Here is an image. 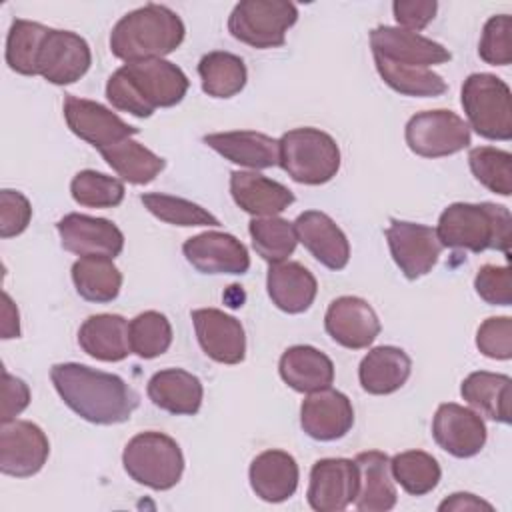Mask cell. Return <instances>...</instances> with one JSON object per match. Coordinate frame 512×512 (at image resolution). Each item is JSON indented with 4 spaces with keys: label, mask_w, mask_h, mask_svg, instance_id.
<instances>
[{
    "label": "cell",
    "mask_w": 512,
    "mask_h": 512,
    "mask_svg": "<svg viewBox=\"0 0 512 512\" xmlns=\"http://www.w3.org/2000/svg\"><path fill=\"white\" fill-rule=\"evenodd\" d=\"M50 380L74 414L100 426L130 420L140 402L138 394L120 376L78 362L54 364Z\"/></svg>",
    "instance_id": "6da1fadb"
},
{
    "label": "cell",
    "mask_w": 512,
    "mask_h": 512,
    "mask_svg": "<svg viewBox=\"0 0 512 512\" xmlns=\"http://www.w3.org/2000/svg\"><path fill=\"white\" fill-rule=\"evenodd\" d=\"M188 86L186 74L164 58L130 62L108 78L106 98L122 112L148 118L156 108H170L182 102Z\"/></svg>",
    "instance_id": "7a4b0ae2"
},
{
    "label": "cell",
    "mask_w": 512,
    "mask_h": 512,
    "mask_svg": "<svg viewBox=\"0 0 512 512\" xmlns=\"http://www.w3.org/2000/svg\"><path fill=\"white\" fill-rule=\"evenodd\" d=\"M184 34V22L174 10L150 2L116 22L110 32V50L126 64L158 60L174 52Z\"/></svg>",
    "instance_id": "3957f363"
},
{
    "label": "cell",
    "mask_w": 512,
    "mask_h": 512,
    "mask_svg": "<svg viewBox=\"0 0 512 512\" xmlns=\"http://www.w3.org/2000/svg\"><path fill=\"white\" fill-rule=\"evenodd\" d=\"M510 210L492 202H454L438 218L436 236L442 248L454 250H498L508 256Z\"/></svg>",
    "instance_id": "277c9868"
},
{
    "label": "cell",
    "mask_w": 512,
    "mask_h": 512,
    "mask_svg": "<svg viewBox=\"0 0 512 512\" xmlns=\"http://www.w3.org/2000/svg\"><path fill=\"white\" fill-rule=\"evenodd\" d=\"M282 170L298 184L320 186L330 182L340 168V148L336 140L318 128H294L282 134Z\"/></svg>",
    "instance_id": "5b68a950"
},
{
    "label": "cell",
    "mask_w": 512,
    "mask_h": 512,
    "mask_svg": "<svg viewBox=\"0 0 512 512\" xmlns=\"http://www.w3.org/2000/svg\"><path fill=\"white\" fill-rule=\"evenodd\" d=\"M126 474L152 490L174 488L184 472V456L174 438L164 432H140L122 452Z\"/></svg>",
    "instance_id": "8992f818"
},
{
    "label": "cell",
    "mask_w": 512,
    "mask_h": 512,
    "mask_svg": "<svg viewBox=\"0 0 512 512\" xmlns=\"http://www.w3.org/2000/svg\"><path fill=\"white\" fill-rule=\"evenodd\" d=\"M468 128L486 140L512 138V102L508 84L488 72L470 74L460 90Z\"/></svg>",
    "instance_id": "52a82bcc"
},
{
    "label": "cell",
    "mask_w": 512,
    "mask_h": 512,
    "mask_svg": "<svg viewBox=\"0 0 512 512\" xmlns=\"http://www.w3.org/2000/svg\"><path fill=\"white\" fill-rule=\"evenodd\" d=\"M298 8L288 0H242L228 18V32L252 48H278L296 24Z\"/></svg>",
    "instance_id": "ba28073f"
},
{
    "label": "cell",
    "mask_w": 512,
    "mask_h": 512,
    "mask_svg": "<svg viewBox=\"0 0 512 512\" xmlns=\"http://www.w3.org/2000/svg\"><path fill=\"white\" fill-rule=\"evenodd\" d=\"M406 144L422 158H442L470 146V128L452 110H424L406 124Z\"/></svg>",
    "instance_id": "9c48e42d"
},
{
    "label": "cell",
    "mask_w": 512,
    "mask_h": 512,
    "mask_svg": "<svg viewBox=\"0 0 512 512\" xmlns=\"http://www.w3.org/2000/svg\"><path fill=\"white\" fill-rule=\"evenodd\" d=\"M50 454L44 430L28 420H10L0 426V472L30 478L42 470Z\"/></svg>",
    "instance_id": "30bf717a"
},
{
    "label": "cell",
    "mask_w": 512,
    "mask_h": 512,
    "mask_svg": "<svg viewBox=\"0 0 512 512\" xmlns=\"http://www.w3.org/2000/svg\"><path fill=\"white\" fill-rule=\"evenodd\" d=\"M384 234L396 266L408 280L426 276L438 262L442 244L434 228L392 218Z\"/></svg>",
    "instance_id": "8fae6325"
},
{
    "label": "cell",
    "mask_w": 512,
    "mask_h": 512,
    "mask_svg": "<svg viewBox=\"0 0 512 512\" xmlns=\"http://www.w3.org/2000/svg\"><path fill=\"white\" fill-rule=\"evenodd\" d=\"M64 120L72 134L98 148V152L138 134V128L126 124L106 106L72 94L64 98Z\"/></svg>",
    "instance_id": "7c38bea8"
},
{
    "label": "cell",
    "mask_w": 512,
    "mask_h": 512,
    "mask_svg": "<svg viewBox=\"0 0 512 512\" xmlns=\"http://www.w3.org/2000/svg\"><path fill=\"white\" fill-rule=\"evenodd\" d=\"M92 64L88 42L70 30L50 28L38 54V76L56 86L74 84Z\"/></svg>",
    "instance_id": "4fadbf2b"
},
{
    "label": "cell",
    "mask_w": 512,
    "mask_h": 512,
    "mask_svg": "<svg viewBox=\"0 0 512 512\" xmlns=\"http://www.w3.org/2000/svg\"><path fill=\"white\" fill-rule=\"evenodd\" d=\"M358 492V470L348 458H322L310 470L308 504L316 512H340L348 508Z\"/></svg>",
    "instance_id": "5bb4252c"
},
{
    "label": "cell",
    "mask_w": 512,
    "mask_h": 512,
    "mask_svg": "<svg viewBox=\"0 0 512 512\" xmlns=\"http://www.w3.org/2000/svg\"><path fill=\"white\" fill-rule=\"evenodd\" d=\"M60 244L76 256H108L116 258L124 248V234L106 220L88 214L70 212L56 222Z\"/></svg>",
    "instance_id": "9a60e30c"
},
{
    "label": "cell",
    "mask_w": 512,
    "mask_h": 512,
    "mask_svg": "<svg viewBox=\"0 0 512 512\" xmlns=\"http://www.w3.org/2000/svg\"><path fill=\"white\" fill-rule=\"evenodd\" d=\"M436 444L454 458H472L486 444V424L482 416L466 406L440 404L432 420Z\"/></svg>",
    "instance_id": "2e32d148"
},
{
    "label": "cell",
    "mask_w": 512,
    "mask_h": 512,
    "mask_svg": "<svg viewBox=\"0 0 512 512\" xmlns=\"http://www.w3.org/2000/svg\"><path fill=\"white\" fill-rule=\"evenodd\" d=\"M324 328L336 344L362 350L376 340L382 326L374 308L364 298L340 296L328 304Z\"/></svg>",
    "instance_id": "e0dca14e"
},
{
    "label": "cell",
    "mask_w": 512,
    "mask_h": 512,
    "mask_svg": "<svg viewBox=\"0 0 512 512\" xmlns=\"http://www.w3.org/2000/svg\"><path fill=\"white\" fill-rule=\"evenodd\" d=\"M302 430L320 442H332L346 436L354 426V408L346 394L334 388L310 392L300 406Z\"/></svg>",
    "instance_id": "ac0fdd59"
},
{
    "label": "cell",
    "mask_w": 512,
    "mask_h": 512,
    "mask_svg": "<svg viewBox=\"0 0 512 512\" xmlns=\"http://www.w3.org/2000/svg\"><path fill=\"white\" fill-rule=\"evenodd\" d=\"M370 46L374 56L404 66L430 68L452 58L448 48L442 44L396 26H376L370 32Z\"/></svg>",
    "instance_id": "d6986e66"
},
{
    "label": "cell",
    "mask_w": 512,
    "mask_h": 512,
    "mask_svg": "<svg viewBox=\"0 0 512 512\" xmlns=\"http://www.w3.org/2000/svg\"><path fill=\"white\" fill-rule=\"evenodd\" d=\"M192 322L200 348L220 364H240L246 356V334L234 316L218 308L192 310Z\"/></svg>",
    "instance_id": "ffe728a7"
},
{
    "label": "cell",
    "mask_w": 512,
    "mask_h": 512,
    "mask_svg": "<svg viewBox=\"0 0 512 512\" xmlns=\"http://www.w3.org/2000/svg\"><path fill=\"white\" fill-rule=\"evenodd\" d=\"M186 260L202 274H246L250 256L246 246L226 232H202L184 242Z\"/></svg>",
    "instance_id": "44dd1931"
},
{
    "label": "cell",
    "mask_w": 512,
    "mask_h": 512,
    "mask_svg": "<svg viewBox=\"0 0 512 512\" xmlns=\"http://www.w3.org/2000/svg\"><path fill=\"white\" fill-rule=\"evenodd\" d=\"M298 242L326 268L342 270L350 260V244L340 226L320 210H306L294 220Z\"/></svg>",
    "instance_id": "7402d4cb"
},
{
    "label": "cell",
    "mask_w": 512,
    "mask_h": 512,
    "mask_svg": "<svg viewBox=\"0 0 512 512\" xmlns=\"http://www.w3.org/2000/svg\"><path fill=\"white\" fill-rule=\"evenodd\" d=\"M204 144L224 156L228 162L264 170L278 166L280 162V144L268 134L254 130H232V132H214L204 136Z\"/></svg>",
    "instance_id": "603a6c76"
},
{
    "label": "cell",
    "mask_w": 512,
    "mask_h": 512,
    "mask_svg": "<svg viewBox=\"0 0 512 512\" xmlns=\"http://www.w3.org/2000/svg\"><path fill=\"white\" fill-rule=\"evenodd\" d=\"M358 470V492L354 506L360 512H388L396 506L398 492L390 470V458L380 450L360 452L354 458Z\"/></svg>",
    "instance_id": "cb8c5ba5"
},
{
    "label": "cell",
    "mask_w": 512,
    "mask_h": 512,
    "mask_svg": "<svg viewBox=\"0 0 512 512\" xmlns=\"http://www.w3.org/2000/svg\"><path fill=\"white\" fill-rule=\"evenodd\" d=\"M248 478L250 488L260 500L278 504L294 496L300 472L292 454L284 450H264L250 462Z\"/></svg>",
    "instance_id": "d4e9b609"
},
{
    "label": "cell",
    "mask_w": 512,
    "mask_h": 512,
    "mask_svg": "<svg viewBox=\"0 0 512 512\" xmlns=\"http://www.w3.org/2000/svg\"><path fill=\"white\" fill-rule=\"evenodd\" d=\"M230 194L236 206L254 218L276 216L294 202V194L284 184L244 170L230 174Z\"/></svg>",
    "instance_id": "484cf974"
},
{
    "label": "cell",
    "mask_w": 512,
    "mask_h": 512,
    "mask_svg": "<svg viewBox=\"0 0 512 512\" xmlns=\"http://www.w3.org/2000/svg\"><path fill=\"white\" fill-rule=\"evenodd\" d=\"M266 288L272 304L286 314L306 312L318 292L314 274L300 262H276L270 264L266 276Z\"/></svg>",
    "instance_id": "4316f807"
},
{
    "label": "cell",
    "mask_w": 512,
    "mask_h": 512,
    "mask_svg": "<svg viewBox=\"0 0 512 512\" xmlns=\"http://www.w3.org/2000/svg\"><path fill=\"white\" fill-rule=\"evenodd\" d=\"M148 398L154 406L176 416H194L204 398L198 376L182 368H166L148 380Z\"/></svg>",
    "instance_id": "83f0119b"
},
{
    "label": "cell",
    "mask_w": 512,
    "mask_h": 512,
    "mask_svg": "<svg viewBox=\"0 0 512 512\" xmlns=\"http://www.w3.org/2000/svg\"><path fill=\"white\" fill-rule=\"evenodd\" d=\"M280 378L296 392L310 394L334 382L332 360L314 346L296 344L284 350L278 362Z\"/></svg>",
    "instance_id": "f1b7e54d"
},
{
    "label": "cell",
    "mask_w": 512,
    "mask_h": 512,
    "mask_svg": "<svg viewBox=\"0 0 512 512\" xmlns=\"http://www.w3.org/2000/svg\"><path fill=\"white\" fill-rule=\"evenodd\" d=\"M412 372L410 356L398 346L372 348L358 366V380L364 392L384 396L400 390Z\"/></svg>",
    "instance_id": "f546056e"
},
{
    "label": "cell",
    "mask_w": 512,
    "mask_h": 512,
    "mask_svg": "<svg viewBox=\"0 0 512 512\" xmlns=\"http://www.w3.org/2000/svg\"><path fill=\"white\" fill-rule=\"evenodd\" d=\"M78 344L100 362H120L132 352L128 322L120 314L88 316L78 330Z\"/></svg>",
    "instance_id": "4dcf8cb0"
},
{
    "label": "cell",
    "mask_w": 512,
    "mask_h": 512,
    "mask_svg": "<svg viewBox=\"0 0 512 512\" xmlns=\"http://www.w3.org/2000/svg\"><path fill=\"white\" fill-rule=\"evenodd\" d=\"M510 384L508 374L480 370L464 378L460 394L480 416L510 424Z\"/></svg>",
    "instance_id": "1f68e13d"
},
{
    "label": "cell",
    "mask_w": 512,
    "mask_h": 512,
    "mask_svg": "<svg viewBox=\"0 0 512 512\" xmlns=\"http://www.w3.org/2000/svg\"><path fill=\"white\" fill-rule=\"evenodd\" d=\"M108 256H82L72 264V282L80 298L96 304L116 300L122 288V274Z\"/></svg>",
    "instance_id": "d6a6232c"
},
{
    "label": "cell",
    "mask_w": 512,
    "mask_h": 512,
    "mask_svg": "<svg viewBox=\"0 0 512 512\" xmlns=\"http://www.w3.org/2000/svg\"><path fill=\"white\" fill-rule=\"evenodd\" d=\"M100 154L124 182L136 186L150 184L166 166L164 158L156 156L152 150L132 138L104 148L100 150Z\"/></svg>",
    "instance_id": "836d02e7"
},
{
    "label": "cell",
    "mask_w": 512,
    "mask_h": 512,
    "mask_svg": "<svg viewBox=\"0 0 512 512\" xmlns=\"http://www.w3.org/2000/svg\"><path fill=\"white\" fill-rule=\"evenodd\" d=\"M202 90L212 98H232L246 86L248 72L240 56L230 52H208L198 62Z\"/></svg>",
    "instance_id": "e575fe53"
},
{
    "label": "cell",
    "mask_w": 512,
    "mask_h": 512,
    "mask_svg": "<svg viewBox=\"0 0 512 512\" xmlns=\"http://www.w3.org/2000/svg\"><path fill=\"white\" fill-rule=\"evenodd\" d=\"M376 70L384 84H388L394 92L404 96H418V98H434L446 92V82L440 74L432 72L430 68L418 66H404L380 56H374Z\"/></svg>",
    "instance_id": "d590c367"
},
{
    "label": "cell",
    "mask_w": 512,
    "mask_h": 512,
    "mask_svg": "<svg viewBox=\"0 0 512 512\" xmlns=\"http://www.w3.org/2000/svg\"><path fill=\"white\" fill-rule=\"evenodd\" d=\"M394 480L410 496H424L432 492L442 476L438 460L422 450H406L390 458Z\"/></svg>",
    "instance_id": "8d00e7d4"
},
{
    "label": "cell",
    "mask_w": 512,
    "mask_h": 512,
    "mask_svg": "<svg viewBox=\"0 0 512 512\" xmlns=\"http://www.w3.org/2000/svg\"><path fill=\"white\" fill-rule=\"evenodd\" d=\"M50 28L38 22L16 18L6 38V64L22 76H38L36 64L42 42Z\"/></svg>",
    "instance_id": "74e56055"
},
{
    "label": "cell",
    "mask_w": 512,
    "mask_h": 512,
    "mask_svg": "<svg viewBox=\"0 0 512 512\" xmlns=\"http://www.w3.org/2000/svg\"><path fill=\"white\" fill-rule=\"evenodd\" d=\"M248 232L258 256L270 264L284 262L298 244L294 224L278 216L252 218Z\"/></svg>",
    "instance_id": "f35d334b"
},
{
    "label": "cell",
    "mask_w": 512,
    "mask_h": 512,
    "mask_svg": "<svg viewBox=\"0 0 512 512\" xmlns=\"http://www.w3.org/2000/svg\"><path fill=\"white\" fill-rule=\"evenodd\" d=\"M128 338L132 354L144 360H152L170 348L172 326L164 314L146 310L128 322Z\"/></svg>",
    "instance_id": "ab89813d"
},
{
    "label": "cell",
    "mask_w": 512,
    "mask_h": 512,
    "mask_svg": "<svg viewBox=\"0 0 512 512\" xmlns=\"http://www.w3.org/2000/svg\"><path fill=\"white\" fill-rule=\"evenodd\" d=\"M144 208L158 220L174 226H220L218 218L206 208L162 192H146L140 196Z\"/></svg>",
    "instance_id": "60d3db41"
},
{
    "label": "cell",
    "mask_w": 512,
    "mask_h": 512,
    "mask_svg": "<svg viewBox=\"0 0 512 512\" xmlns=\"http://www.w3.org/2000/svg\"><path fill=\"white\" fill-rule=\"evenodd\" d=\"M474 178L490 192L500 196L512 194V154L494 146H478L468 154Z\"/></svg>",
    "instance_id": "b9f144b4"
},
{
    "label": "cell",
    "mask_w": 512,
    "mask_h": 512,
    "mask_svg": "<svg viewBox=\"0 0 512 512\" xmlns=\"http://www.w3.org/2000/svg\"><path fill=\"white\" fill-rule=\"evenodd\" d=\"M70 194L86 208H114L124 200V184L96 170H80L70 182Z\"/></svg>",
    "instance_id": "7bdbcfd3"
},
{
    "label": "cell",
    "mask_w": 512,
    "mask_h": 512,
    "mask_svg": "<svg viewBox=\"0 0 512 512\" xmlns=\"http://www.w3.org/2000/svg\"><path fill=\"white\" fill-rule=\"evenodd\" d=\"M478 54L492 66H508L512 62V18L508 14H498L486 20Z\"/></svg>",
    "instance_id": "ee69618b"
},
{
    "label": "cell",
    "mask_w": 512,
    "mask_h": 512,
    "mask_svg": "<svg viewBox=\"0 0 512 512\" xmlns=\"http://www.w3.org/2000/svg\"><path fill=\"white\" fill-rule=\"evenodd\" d=\"M478 350L492 360L512 358V318L492 316L486 318L476 332Z\"/></svg>",
    "instance_id": "f6af8a7d"
},
{
    "label": "cell",
    "mask_w": 512,
    "mask_h": 512,
    "mask_svg": "<svg viewBox=\"0 0 512 512\" xmlns=\"http://www.w3.org/2000/svg\"><path fill=\"white\" fill-rule=\"evenodd\" d=\"M476 294L490 306L512 304V276L508 266L484 264L474 278Z\"/></svg>",
    "instance_id": "bcb514c9"
},
{
    "label": "cell",
    "mask_w": 512,
    "mask_h": 512,
    "mask_svg": "<svg viewBox=\"0 0 512 512\" xmlns=\"http://www.w3.org/2000/svg\"><path fill=\"white\" fill-rule=\"evenodd\" d=\"M32 218L30 200L18 192L4 188L0 192V236L12 238L22 234Z\"/></svg>",
    "instance_id": "7dc6e473"
},
{
    "label": "cell",
    "mask_w": 512,
    "mask_h": 512,
    "mask_svg": "<svg viewBox=\"0 0 512 512\" xmlns=\"http://www.w3.org/2000/svg\"><path fill=\"white\" fill-rule=\"evenodd\" d=\"M438 4L434 0H396L392 4L398 28L418 32L424 30L436 16Z\"/></svg>",
    "instance_id": "c3c4849f"
},
{
    "label": "cell",
    "mask_w": 512,
    "mask_h": 512,
    "mask_svg": "<svg viewBox=\"0 0 512 512\" xmlns=\"http://www.w3.org/2000/svg\"><path fill=\"white\" fill-rule=\"evenodd\" d=\"M30 404V388L24 380L12 376L4 370V384H2V422L16 420L20 412H24Z\"/></svg>",
    "instance_id": "681fc988"
},
{
    "label": "cell",
    "mask_w": 512,
    "mask_h": 512,
    "mask_svg": "<svg viewBox=\"0 0 512 512\" xmlns=\"http://www.w3.org/2000/svg\"><path fill=\"white\" fill-rule=\"evenodd\" d=\"M438 510L440 512H462V510H488L492 512L494 506L470 492H456L452 496H448L446 500H442L438 504Z\"/></svg>",
    "instance_id": "f907efd6"
},
{
    "label": "cell",
    "mask_w": 512,
    "mask_h": 512,
    "mask_svg": "<svg viewBox=\"0 0 512 512\" xmlns=\"http://www.w3.org/2000/svg\"><path fill=\"white\" fill-rule=\"evenodd\" d=\"M20 336V316H18V308L12 302V298L8 296V292L2 294V338L10 340V338H18Z\"/></svg>",
    "instance_id": "816d5d0a"
}]
</instances>
